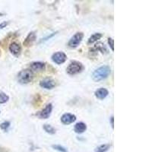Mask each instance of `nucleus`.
I'll return each instance as SVG.
<instances>
[{
    "label": "nucleus",
    "instance_id": "nucleus-1",
    "mask_svg": "<svg viewBox=\"0 0 152 152\" xmlns=\"http://www.w3.org/2000/svg\"><path fill=\"white\" fill-rule=\"evenodd\" d=\"M110 74V68L108 66H103L97 69L92 74V78L95 81H100L107 78Z\"/></svg>",
    "mask_w": 152,
    "mask_h": 152
},
{
    "label": "nucleus",
    "instance_id": "nucleus-2",
    "mask_svg": "<svg viewBox=\"0 0 152 152\" xmlns=\"http://www.w3.org/2000/svg\"><path fill=\"white\" fill-rule=\"evenodd\" d=\"M17 78L19 83L26 85L32 81L34 78V73L31 69H24L18 73Z\"/></svg>",
    "mask_w": 152,
    "mask_h": 152
},
{
    "label": "nucleus",
    "instance_id": "nucleus-3",
    "mask_svg": "<svg viewBox=\"0 0 152 152\" xmlns=\"http://www.w3.org/2000/svg\"><path fill=\"white\" fill-rule=\"evenodd\" d=\"M83 69L84 66L81 62H78V61H73L69 64L66 70H67L68 74L74 75L78 74V73L81 72L83 70Z\"/></svg>",
    "mask_w": 152,
    "mask_h": 152
},
{
    "label": "nucleus",
    "instance_id": "nucleus-4",
    "mask_svg": "<svg viewBox=\"0 0 152 152\" xmlns=\"http://www.w3.org/2000/svg\"><path fill=\"white\" fill-rule=\"evenodd\" d=\"M84 34L81 32H78L76 33L69 40V43H68V46L70 48H76L81 43V40L83 39Z\"/></svg>",
    "mask_w": 152,
    "mask_h": 152
},
{
    "label": "nucleus",
    "instance_id": "nucleus-5",
    "mask_svg": "<svg viewBox=\"0 0 152 152\" xmlns=\"http://www.w3.org/2000/svg\"><path fill=\"white\" fill-rule=\"evenodd\" d=\"M67 59V56L63 52H56L52 56V60L58 65L62 64Z\"/></svg>",
    "mask_w": 152,
    "mask_h": 152
},
{
    "label": "nucleus",
    "instance_id": "nucleus-6",
    "mask_svg": "<svg viewBox=\"0 0 152 152\" xmlns=\"http://www.w3.org/2000/svg\"><path fill=\"white\" fill-rule=\"evenodd\" d=\"M53 110V106L52 104H47L46 106V107L43 110H42L39 114H38V116L40 118V119H47V118L50 117V116L51 115V113H52Z\"/></svg>",
    "mask_w": 152,
    "mask_h": 152
},
{
    "label": "nucleus",
    "instance_id": "nucleus-7",
    "mask_svg": "<svg viewBox=\"0 0 152 152\" xmlns=\"http://www.w3.org/2000/svg\"><path fill=\"white\" fill-rule=\"evenodd\" d=\"M76 120V116L71 113H65L61 117V121L63 124L69 125Z\"/></svg>",
    "mask_w": 152,
    "mask_h": 152
},
{
    "label": "nucleus",
    "instance_id": "nucleus-8",
    "mask_svg": "<svg viewBox=\"0 0 152 152\" xmlns=\"http://www.w3.org/2000/svg\"><path fill=\"white\" fill-rule=\"evenodd\" d=\"M36 38H37V35L34 31L30 32L29 34L27 36L26 39L24 40L23 44H24V46H25L26 47H31V46H32V44L34 43Z\"/></svg>",
    "mask_w": 152,
    "mask_h": 152
},
{
    "label": "nucleus",
    "instance_id": "nucleus-9",
    "mask_svg": "<svg viewBox=\"0 0 152 152\" xmlns=\"http://www.w3.org/2000/svg\"><path fill=\"white\" fill-rule=\"evenodd\" d=\"M40 86L43 88H45V89H53L54 87L56 86V82L55 81L52 79H50V78H46V79L43 80L40 82Z\"/></svg>",
    "mask_w": 152,
    "mask_h": 152
},
{
    "label": "nucleus",
    "instance_id": "nucleus-10",
    "mask_svg": "<svg viewBox=\"0 0 152 152\" xmlns=\"http://www.w3.org/2000/svg\"><path fill=\"white\" fill-rule=\"evenodd\" d=\"M46 65L42 62H34L30 65V68L32 72H40L45 69Z\"/></svg>",
    "mask_w": 152,
    "mask_h": 152
},
{
    "label": "nucleus",
    "instance_id": "nucleus-11",
    "mask_svg": "<svg viewBox=\"0 0 152 152\" xmlns=\"http://www.w3.org/2000/svg\"><path fill=\"white\" fill-rule=\"evenodd\" d=\"M9 50L12 54L15 56H19L21 53V47L18 43L13 42L9 46Z\"/></svg>",
    "mask_w": 152,
    "mask_h": 152
},
{
    "label": "nucleus",
    "instance_id": "nucleus-12",
    "mask_svg": "<svg viewBox=\"0 0 152 152\" xmlns=\"http://www.w3.org/2000/svg\"><path fill=\"white\" fill-rule=\"evenodd\" d=\"M108 94H109V91L106 88H99L95 91V96H96L97 98L100 99V100H104V98H106L108 96Z\"/></svg>",
    "mask_w": 152,
    "mask_h": 152
},
{
    "label": "nucleus",
    "instance_id": "nucleus-13",
    "mask_svg": "<svg viewBox=\"0 0 152 152\" xmlns=\"http://www.w3.org/2000/svg\"><path fill=\"white\" fill-rule=\"evenodd\" d=\"M75 132L76 133H78V134H81V133H83L86 131L87 129V126L85 123H76V125L75 126Z\"/></svg>",
    "mask_w": 152,
    "mask_h": 152
},
{
    "label": "nucleus",
    "instance_id": "nucleus-14",
    "mask_svg": "<svg viewBox=\"0 0 152 152\" xmlns=\"http://www.w3.org/2000/svg\"><path fill=\"white\" fill-rule=\"evenodd\" d=\"M102 37V34L100 33H96V34H94L93 35L90 37V38L88 39V44H91V43H93L94 42L97 41L98 40H100V38Z\"/></svg>",
    "mask_w": 152,
    "mask_h": 152
},
{
    "label": "nucleus",
    "instance_id": "nucleus-15",
    "mask_svg": "<svg viewBox=\"0 0 152 152\" xmlns=\"http://www.w3.org/2000/svg\"><path fill=\"white\" fill-rule=\"evenodd\" d=\"M43 129L45 130L46 132L49 133L50 135H53L56 133V129L53 127L52 126H50L49 124H45L43 126Z\"/></svg>",
    "mask_w": 152,
    "mask_h": 152
},
{
    "label": "nucleus",
    "instance_id": "nucleus-16",
    "mask_svg": "<svg viewBox=\"0 0 152 152\" xmlns=\"http://www.w3.org/2000/svg\"><path fill=\"white\" fill-rule=\"evenodd\" d=\"M110 148V145H102L95 149V152H107Z\"/></svg>",
    "mask_w": 152,
    "mask_h": 152
},
{
    "label": "nucleus",
    "instance_id": "nucleus-17",
    "mask_svg": "<svg viewBox=\"0 0 152 152\" xmlns=\"http://www.w3.org/2000/svg\"><path fill=\"white\" fill-rule=\"evenodd\" d=\"M9 100V97L4 92H0V104H5Z\"/></svg>",
    "mask_w": 152,
    "mask_h": 152
},
{
    "label": "nucleus",
    "instance_id": "nucleus-18",
    "mask_svg": "<svg viewBox=\"0 0 152 152\" xmlns=\"http://www.w3.org/2000/svg\"><path fill=\"white\" fill-rule=\"evenodd\" d=\"M52 147H53V148H54L55 150L58 151H59V152H69L66 148H64L63 146H61V145H52Z\"/></svg>",
    "mask_w": 152,
    "mask_h": 152
},
{
    "label": "nucleus",
    "instance_id": "nucleus-19",
    "mask_svg": "<svg viewBox=\"0 0 152 152\" xmlns=\"http://www.w3.org/2000/svg\"><path fill=\"white\" fill-rule=\"evenodd\" d=\"M9 126H10V123L9 122H4V123H2V124L0 125V127H1V129H2V130H7L8 128H9Z\"/></svg>",
    "mask_w": 152,
    "mask_h": 152
},
{
    "label": "nucleus",
    "instance_id": "nucleus-20",
    "mask_svg": "<svg viewBox=\"0 0 152 152\" xmlns=\"http://www.w3.org/2000/svg\"><path fill=\"white\" fill-rule=\"evenodd\" d=\"M108 43H109L110 47L111 50L113 51L114 50V41H113V38H109L108 39Z\"/></svg>",
    "mask_w": 152,
    "mask_h": 152
},
{
    "label": "nucleus",
    "instance_id": "nucleus-21",
    "mask_svg": "<svg viewBox=\"0 0 152 152\" xmlns=\"http://www.w3.org/2000/svg\"><path fill=\"white\" fill-rule=\"evenodd\" d=\"M8 24H9V22H8V21H4V22L1 23V24H0V30L3 29L4 28H5V27L7 26Z\"/></svg>",
    "mask_w": 152,
    "mask_h": 152
},
{
    "label": "nucleus",
    "instance_id": "nucleus-22",
    "mask_svg": "<svg viewBox=\"0 0 152 152\" xmlns=\"http://www.w3.org/2000/svg\"><path fill=\"white\" fill-rule=\"evenodd\" d=\"M110 120H111V125H112V127L113 128V116H112V117H111Z\"/></svg>",
    "mask_w": 152,
    "mask_h": 152
},
{
    "label": "nucleus",
    "instance_id": "nucleus-23",
    "mask_svg": "<svg viewBox=\"0 0 152 152\" xmlns=\"http://www.w3.org/2000/svg\"><path fill=\"white\" fill-rule=\"evenodd\" d=\"M0 55H1V52H0Z\"/></svg>",
    "mask_w": 152,
    "mask_h": 152
}]
</instances>
